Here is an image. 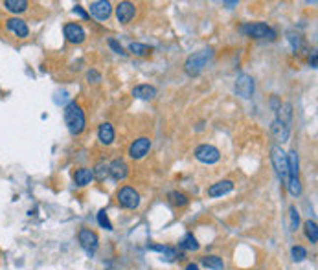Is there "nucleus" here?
I'll return each instance as SVG.
<instances>
[{"instance_id": "1", "label": "nucleus", "mask_w": 318, "mask_h": 270, "mask_svg": "<svg viewBox=\"0 0 318 270\" xmlns=\"http://www.w3.org/2000/svg\"><path fill=\"white\" fill-rule=\"evenodd\" d=\"M64 123L68 127L70 134H81L85 131V125H87V120H85V112L81 111V107L76 103V101H70L66 107H64Z\"/></svg>"}, {"instance_id": "2", "label": "nucleus", "mask_w": 318, "mask_h": 270, "mask_svg": "<svg viewBox=\"0 0 318 270\" xmlns=\"http://www.w3.org/2000/svg\"><path fill=\"white\" fill-rule=\"evenodd\" d=\"M212 56H214V52L208 48V50H201V52H195L193 56H190L186 59V62H184V70H186L188 76H199L202 70H204V66L208 64V61L212 59Z\"/></svg>"}, {"instance_id": "3", "label": "nucleus", "mask_w": 318, "mask_h": 270, "mask_svg": "<svg viewBox=\"0 0 318 270\" xmlns=\"http://www.w3.org/2000/svg\"><path fill=\"white\" fill-rule=\"evenodd\" d=\"M241 31L245 35H249L252 39H267V41H274L278 35L276 30L270 28L269 24L265 22H249V24H243Z\"/></svg>"}, {"instance_id": "4", "label": "nucleus", "mask_w": 318, "mask_h": 270, "mask_svg": "<svg viewBox=\"0 0 318 270\" xmlns=\"http://www.w3.org/2000/svg\"><path fill=\"white\" fill-rule=\"evenodd\" d=\"M270 162H272V166L276 169L278 177L287 184V180H289V171H287V152H285L280 146H272L270 147Z\"/></svg>"}, {"instance_id": "5", "label": "nucleus", "mask_w": 318, "mask_h": 270, "mask_svg": "<svg viewBox=\"0 0 318 270\" xmlns=\"http://www.w3.org/2000/svg\"><path fill=\"white\" fill-rule=\"evenodd\" d=\"M118 204L125 210H136L140 206V193L131 186H124L118 189Z\"/></svg>"}, {"instance_id": "6", "label": "nucleus", "mask_w": 318, "mask_h": 270, "mask_svg": "<svg viewBox=\"0 0 318 270\" xmlns=\"http://www.w3.org/2000/svg\"><path fill=\"white\" fill-rule=\"evenodd\" d=\"M77 241H79V246H81L89 256H94L97 246H99V239H97L96 232H92V230H89V228L79 230V234H77Z\"/></svg>"}, {"instance_id": "7", "label": "nucleus", "mask_w": 318, "mask_h": 270, "mask_svg": "<svg viewBox=\"0 0 318 270\" xmlns=\"http://www.w3.org/2000/svg\"><path fill=\"white\" fill-rule=\"evenodd\" d=\"M195 158L202 162V164H208V166H212V164H217L219 160H221V151L217 149L215 146H210V144H202L195 149Z\"/></svg>"}, {"instance_id": "8", "label": "nucleus", "mask_w": 318, "mask_h": 270, "mask_svg": "<svg viewBox=\"0 0 318 270\" xmlns=\"http://www.w3.org/2000/svg\"><path fill=\"white\" fill-rule=\"evenodd\" d=\"M149 151H151V140L147 138V136H140V138H136L129 146V156L132 160L145 158L149 154Z\"/></svg>"}, {"instance_id": "9", "label": "nucleus", "mask_w": 318, "mask_h": 270, "mask_svg": "<svg viewBox=\"0 0 318 270\" xmlns=\"http://www.w3.org/2000/svg\"><path fill=\"white\" fill-rule=\"evenodd\" d=\"M234 89H235V94L241 96L243 99L252 97V94H254V79H252V76H249V74H241V76L235 79Z\"/></svg>"}, {"instance_id": "10", "label": "nucleus", "mask_w": 318, "mask_h": 270, "mask_svg": "<svg viewBox=\"0 0 318 270\" xmlns=\"http://www.w3.org/2000/svg\"><path fill=\"white\" fill-rule=\"evenodd\" d=\"M89 11L97 21H107L112 13V6L111 2H107V0H96V2H90Z\"/></svg>"}, {"instance_id": "11", "label": "nucleus", "mask_w": 318, "mask_h": 270, "mask_svg": "<svg viewBox=\"0 0 318 270\" xmlns=\"http://www.w3.org/2000/svg\"><path fill=\"white\" fill-rule=\"evenodd\" d=\"M64 37H66V41L72 42V44H81V42L87 39V33H85V30L77 24V22H68V24H64Z\"/></svg>"}, {"instance_id": "12", "label": "nucleus", "mask_w": 318, "mask_h": 270, "mask_svg": "<svg viewBox=\"0 0 318 270\" xmlns=\"http://www.w3.org/2000/svg\"><path fill=\"white\" fill-rule=\"evenodd\" d=\"M136 15V6L132 2H120L116 6V19L120 24H129Z\"/></svg>"}, {"instance_id": "13", "label": "nucleus", "mask_w": 318, "mask_h": 270, "mask_svg": "<svg viewBox=\"0 0 318 270\" xmlns=\"http://www.w3.org/2000/svg\"><path fill=\"white\" fill-rule=\"evenodd\" d=\"M6 28L7 31H11L15 37H19V39H26L30 35V28L28 24L19 19V17H11V19H7L6 21Z\"/></svg>"}, {"instance_id": "14", "label": "nucleus", "mask_w": 318, "mask_h": 270, "mask_svg": "<svg viewBox=\"0 0 318 270\" xmlns=\"http://www.w3.org/2000/svg\"><path fill=\"white\" fill-rule=\"evenodd\" d=\"M232 189H234V182H232V180H219V182H215V184H212V186L208 187L206 195L208 197H212V199H215V197L228 195Z\"/></svg>"}, {"instance_id": "15", "label": "nucleus", "mask_w": 318, "mask_h": 270, "mask_svg": "<svg viewBox=\"0 0 318 270\" xmlns=\"http://www.w3.org/2000/svg\"><path fill=\"white\" fill-rule=\"evenodd\" d=\"M109 175H111L114 180H124L127 175H129V166L124 158H114L109 164Z\"/></svg>"}, {"instance_id": "16", "label": "nucleus", "mask_w": 318, "mask_h": 270, "mask_svg": "<svg viewBox=\"0 0 318 270\" xmlns=\"http://www.w3.org/2000/svg\"><path fill=\"white\" fill-rule=\"evenodd\" d=\"M114 138H116L114 127H112L109 121L99 123V127H97V140H99V144H103V146H111L112 142H114Z\"/></svg>"}, {"instance_id": "17", "label": "nucleus", "mask_w": 318, "mask_h": 270, "mask_svg": "<svg viewBox=\"0 0 318 270\" xmlns=\"http://www.w3.org/2000/svg\"><path fill=\"white\" fill-rule=\"evenodd\" d=\"M132 96L136 99H144V101H149V99H155L157 97V89L151 87V85H136L132 89Z\"/></svg>"}, {"instance_id": "18", "label": "nucleus", "mask_w": 318, "mask_h": 270, "mask_svg": "<svg viewBox=\"0 0 318 270\" xmlns=\"http://www.w3.org/2000/svg\"><path fill=\"white\" fill-rule=\"evenodd\" d=\"M270 129H272V136H274L278 142H282V144H284V142H287V140H289V136H290V127H289V125L282 123L280 120H274Z\"/></svg>"}, {"instance_id": "19", "label": "nucleus", "mask_w": 318, "mask_h": 270, "mask_svg": "<svg viewBox=\"0 0 318 270\" xmlns=\"http://www.w3.org/2000/svg\"><path fill=\"white\" fill-rule=\"evenodd\" d=\"M92 180H94V173H92L90 167H79V169L74 171V182H76V186L85 187L89 186Z\"/></svg>"}, {"instance_id": "20", "label": "nucleus", "mask_w": 318, "mask_h": 270, "mask_svg": "<svg viewBox=\"0 0 318 270\" xmlns=\"http://www.w3.org/2000/svg\"><path fill=\"white\" fill-rule=\"evenodd\" d=\"M287 171H289V179H298V173H300V158H298L296 149L287 152Z\"/></svg>"}, {"instance_id": "21", "label": "nucleus", "mask_w": 318, "mask_h": 270, "mask_svg": "<svg viewBox=\"0 0 318 270\" xmlns=\"http://www.w3.org/2000/svg\"><path fill=\"white\" fill-rule=\"evenodd\" d=\"M2 6L6 7L7 11H9V13H24V11H26V9H28V2H26V0H4V4H2Z\"/></svg>"}, {"instance_id": "22", "label": "nucleus", "mask_w": 318, "mask_h": 270, "mask_svg": "<svg viewBox=\"0 0 318 270\" xmlns=\"http://www.w3.org/2000/svg\"><path fill=\"white\" fill-rule=\"evenodd\" d=\"M179 246L182 250H190V252H195V250L201 248V244H199V241H197V237L193 234H186V236L180 239Z\"/></svg>"}, {"instance_id": "23", "label": "nucleus", "mask_w": 318, "mask_h": 270, "mask_svg": "<svg viewBox=\"0 0 318 270\" xmlns=\"http://www.w3.org/2000/svg\"><path fill=\"white\" fill-rule=\"evenodd\" d=\"M278 118L282 123L289 125L292 123V107H290V103H285V105H280V109H278Z\"/></svg>"}, {"instance_id": "24", "label": "nucleus", "mask_w": 318, "mask_h": 270, "mask_svg": "<svg viewBox=\"0 0 318 270\" xmlns=\"http://www.w3.org/2000/svg\"><path fill=\"white\" fill-rule=\"evenodd\" d=\"M304 230H305V237L311 241V244H317L318 242V226L315 221H305L304 222Z\"/></svg>"}, {"instance_id": "25", "label": "nucleus", "mask_w": 318, "mask_h": 270, "mask_svg": "<svg viewBox=\"0 0 318 270\" xmlns=\"http://www.w3.org/2000/svg\"><path fill=\"white\" fill-rule=\"evenodd\" d=\"M201 263L206 267V269H212V270H223L224 269V263L219 256H204L201 259Z\"/></svg>"}, {"instance_id": "26", "label": "nucleus", "mask_w": 318, "mask_h": 270, "mask_svg": "<svg viewBox=\"0 0 318 270\" xmlns=\"http://www.w3.org/2000/svg\"><path fill=\"white\" fill-rule=\"evenodd\" d=\"M92 173H94V179L99 180V182H103L107 177H109V164L105 162V160H99L94 169H92Z\"/></svg>"}, {"instance_id": "27", "label": "nucleus", "mask_w": 318, "mask_h": 270, "mask_svg": "<svg viewBox=\"0 0 318 270\" xmlns=\"http://www.w3.org/2000/svg\"><path fill=\"white\" fill-rule=\"evenodd\" d=\"M167 199H169V202H171L173 206H179V208L186 206L188 202H190V199H188L184 193H180V191H171V193L167 195Z\"/></svg>"}, {"instance_id": "28", "label": "nucleus", "mask_w": 318, "mask_h": 270, "mask_svg": "<svg viewBox=\"0 0 318 270\" xmlns=\"http://www.w3.org/2000/svg\"><path fill=\"white\" fill-rule=\"evenodd\" d=\"M287 41H289L290 48L294 50V52H298V50L302 48V44H304V39H302V35L298 33V31H287Z\"/></svg>"}, {"instance_id": "29", "label": "nucleus", "mask_w": 318, "mask_h": 270, "mask_svg": "<svg viewBox=\"0 0 318 270\" xmlns=\"http://www.w3.org/2000/svg\"><path fill=\"white\" fill-rule=\"evenodd\" d=\"M129 52L138 57H144V56H149V54H151V48L145 46V44H140V42H131V44H129Z\"/></svg>"}, {"instance_id": "30", "label": "nucleus", "mask_w": 318, "mask_h": 270, "mask_svg": "<svg viewBox=\"0 0 318 270\" xmlns=\"http://www.w3.org/2000/svg\"><path fill=\"white\" fill-rule=\"evenodd\" d=\"M287 187H289V193L292 195V197H300V195H302L300 179H289L287 180Z\"/></svg>"}, {"instance_id": "31", "label": "nucleus", "mask_w": 318, "mask_h": 270, "mask_svg": "<svg viewBox=\"0 0 318 270\" xmlns=\"http://www.w3.org/2000/svg\"><path fill=\"white\" fill-rule=\"evenodd\" d=\"M290 256H292V261L300 263V261H304L305 257H307V250L304 246L296 244V246H292V250H290Z\"/></svg>"}, {"instance_id": "32", "label": "nucleus", "mask_w": 318, "mask_h": 270, "mask_svg": "<svg viewBox=\"0 0 318 270\" xmlns=\"http://www.w3.org/2000/svg\"><path fill=\"white\" fill-rule=\"evenodd\" d=\"M289 219H290V230L292 232L300 228V213H298L296 206H290L289 208Z\"/></svg>"}, {"instance_id": "33", "label": "nucleus", "mask_w": 318, "mask_h": 270, "mask_svg": "<svg viewBox=\"0 0 318 270\" xmlns=\"http://www.w3.org/2000/svg\"><path fill=\"white\" fill-rule=\"evenodd\" d=\"M96 219H97V224H99L101 228H105V230H109V232H111L112 222L109 221V217H107V213H105V210H99V211H97Z\"/></svg>"}, {"instance_id": "34", "label": "nucleus", "mask_w": 318, "mask_h": 270, "mask_svg": "<svg viewBox=\"0 0 318 270\" xmlns=\"http://www.w3.org/2000/svg\"><path fill=\"white\" fill-rule=\"evenodd\" d=\"M109 46H111L112 48V52H114V54H118V56H127V52H124V48H122V44H120V42L118 41H114V39H111V41H109Z\"/></svg>"}, {"instance_id": "35", "label": "nucleus", "mask_w": 318, "mask_h": 270, "mask_svg": "<svg viewBox=\"0 0 318 270\" xmlns=\"http://www.w3.org/2000/svg\"><path fill=\"white\" fill-rule=\"evenodd\" d=\"M87 81H89V83H99V81H101V74H99V72H97V70H90L89 74H87Z\"/></svg>"}, {"instance_id": "36", "label": "nucleus", "mask_w": 318, "mask_h": 270, "mask_svg": "<svg viewBox=\"0 0 318 270\" xmlns=\"http://www.w3.org/2000/svg\"><path fill=\"white\" fill-rule=\"evenodd\" d=\"M72 13H74V15H79V17H81V19H85V21H89V19H90V15L87 13V11H85V9H83L81 6H76V7H74V9H72Z\"/></svg>"}, {"instance_id": "37", "label": "nucleus", "mask_w": 318, "mask_h": 270, "mask_svg": "<svg viewBox=\"0 0 318 270\" xmlns=\"http://www.w3.org/2000/svg\"><path fill=\"white\" fill-rule=\"evenodd\" d=\"M167 246L166 244H147V250H151V252H160V254H164V250Z\"/></svg>"}, {"instance_id": "38", "label": "nucleus", "mask_w": 318, "mask_h": 270, "mask_svg": "<svg viewBox=\"0 0 318 270\" xmlns=\"http://www.w3.org/2000/svg\"><path fill=\"white\" fill-rule=\"evenodd\" d=\"M317 57H318L317 52H313V56L309 57V64H311L313 68H317Z\"/></svg>"}, {"instance_id": "39", "label": "nucleus", "mask_w": 318, "mask_h": 270, "mask_svg": "<svg viewBox=\"0 0 318 270\" xmlns=\"http://www.w3.org/2000/svg\"><path fill=\"white\" fill-rule=\"evenodd\" d=\"M186 270H199V267H197L195 263H190V265L186 267Z\"/></svg>"}]
</instances>
